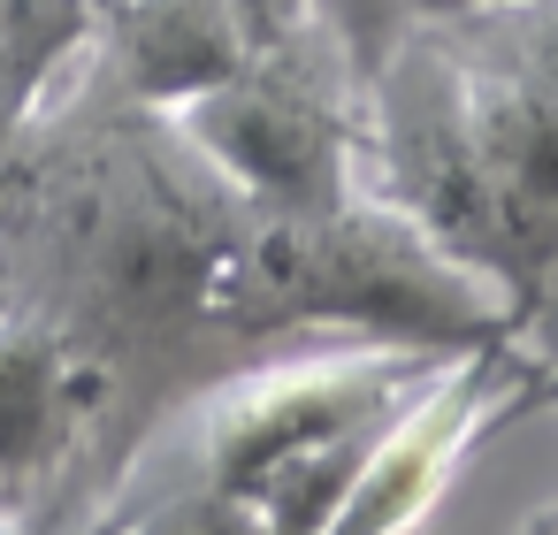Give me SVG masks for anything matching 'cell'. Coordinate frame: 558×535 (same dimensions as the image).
Segmentation results:
<instances>
[{
  "mask_svg": "<svg viewBox=\"0 0 558 535\" xmlns=\"http://www.w3.org/2000/svg\"><path fill=\"white\" fill-rule=\"evenodd\" d=\"M520 535H558V497H550V504H535V512H527V527H520Z\"/></svg>",
  "mask_w": 558,
  "mask_h": 535,
  "instance_id": "13",
  "label": "cell"
},
{
  "mask_svg": "<svg viewBox=\"0 0 558 535\" xmlns=\"http://www.w3.org/2000/svg\"><path fill=\"white\" fill-rule=\"evenodd\" d=\"M360 123H367V93L329 24L245 54L230 85L177 108V131L253 207H283V215L360 199Z\"/></svg>",
  "mask_w": 558,
  "mask_h": 535,
  "instance_id": "5",
  "label": "cell"
},
{
  "mask_svg": "<svg viewBox=\"0 0 558 535\" xmlns=\"http://www.w3.org/2000/svg\"><path fill=\"white\" fill-rule=\"evenodd\" d=\"M230 9H238V24H245V47H253V54H260V47H283V39L314 32V24H329L322 0H230Z\"/></svg>",
  "mask_w": 558,
  "mask_h": 535,
  "instance_id": "11",
  "label": "cell"
},
{
  "mask_svg": "<svg viewBox=\"0 0 558 535\" xmlns=\"http://www.w3.org/2000/svg\"><path fill=\"white\" fill-rule=\"evenodd\" d=\"M489 9H535V0H413V24H444V16H489Z\"/></svg>",
  "mask_w": 558,
  "mask_h": 535,
  "instance_id": "12",
  "label": "cell"
},
{
  "mask_svg": "<svg viewBox=\"0 0 558 535\" xmlns=\"http://www.w3.org/2000/svg\"><path fill=\"white\" fill-rule=\"evenodd\" d=\"M520 344H482V352H451L367 443V459L352 466L344 497L329 504V520L314 535H413L444 489L459 482L466 451L520 421Z\"/></svg>",
  "mask_w": 558,
  "mask_h": 535,
  "instance_id": "6",
  "label": "cell"
},
{
  "mask_svg": "<svg viewBox=\"0 0 558 535\" xmlns=\"http://www.w3.org/2000/svg\"><path fill=\"white\" fill-rule=\"evenodd\" d=\"M245 24L230 0H100L93 62L146 108L177 115L245 70Z\"/></svg>",
  "mask_w": 558,
  "mask_h": 535,
  "instance_id": "7",
  "label": "cell"
},
{
  "mask_svg": "<svg viewBox=\"0 0 558 535\" xmlns=\"http://www.w3.org/2000/svg\"><path fill=\"white\" fill-rule=\"evenodd\" d=\"M222 329L245 360L283 352L306 329H337L428 360L520 344L512 306L474 268H459L413 215L367 192L306 215L253 207L245 245L222 276Z\"/></svg>",
  "mask_w": 558,
  "mask_h": 535,
  "instance_id": "3",
  "label": "cell"
},
{
  "mask_svg": "<svg viewBox=\"0 0 558 535\" xmlns=\"http://www.w3.org/2000/svg\"><path fill=\"white\" fill-rule=\"evenodd\" d=\"M444 360L398 344H322V352H260L192 398V482L245 497L276 535H314L344 497L352 466L383 436V421L436 375Z\"/></svg>",
  "mask_w": 558,
  "mask_h": 535,
  "instance_id": "4",
  "label": "cell"
},
{
  "mask_svg": "<svg viewBox=\"0 0 558 535\" xmlns=\"http://www.w3.org/2000/svg\"><path fill=\"white\" fill-rule=\"evenodd\" d=\"M520 398H527V413L558 405V306H543L520 329Z\"/></svg>",
  "mask_w": 558,
  "mask_h": 535,
  "instance_id": "10",
  "label": "cell"
},
{
  "mask_svg": "<svg viewBox=\"0 0 558 535\" xmlns=\"http://www.w3.org/2000/svg\"><path fill=\"white\" fill-rule=\"evenodd\" d=\"M0 306H9V283H0Z\"/></svg>",
  "mask_w": 558,
  "mask_h": 535,
  "instance_id": "14",
  "label": "cell"
},
{
  "mask_svg": "<svg viewBox=\"0 0 558 535\" xmlns=\"http://www.w3.org/2000/svg\"><path fill=\"white\" fill-rule=\"evenodd\" d=\"M322 9H329V32H337L344 54H352L360 93H375V77L390 70L398 39L413 32V0H322Z\"/></svg>",
  "mask_w": 558,
  "mask_h": 535,
  "instance_id": "9",
  "label": "cell"
},
{
  "mask_svg": "<svg viewBox=\"0 0 558 535\" xmlns=\"http://www.w3.org/2000/svg\"><path fill=\"white\" fill-rule=\"evenodd\" d=\"M360 192L413 215L520 329L558 306V0L413 24L367 93Z\"/></svg>",
  "mask_w": 558,
  "mask_h": 535,
  "instance_id": "2",
  "label": "cell"
},
{
  "mask_svg": "<svg viewBox=\"0 0 558 535\" xmlns=\"http://www.w3.org/2000/svg\"><path fill=\"white\" fill-rule=\"evenodd\" d=\"M245 222L253 199L93 54L0 169L9 306H32L108 375L138 459L192 398L245 367L222 329Z\"/></svg>",
  "mask_w": 558,
  "mask_h": 535,
  "instance_id": "1",
  "label": "cell"
},
{
  "mask_svg": "<svg viewBox=\"0 0 558 535\" xmlns=\"http://www.w3.org/2000/svg\"><path fill=\"white\" fill-rule=\"evenodd\" d=\"M100 32V0H0V169L16 161L32 123L77 77Z\"/></svg>",
  "mask_w": 558,
  "mask_h": 535,
  "instance_id": "8",
  "label": "cell"
}]
</instances>
